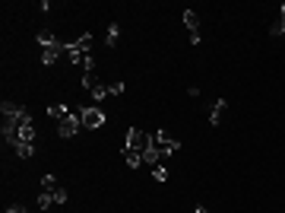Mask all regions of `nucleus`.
Instances as JSON below:
<instances>
[{
	"label": "nucleus",
	"mask_w": 285,
	"mask_h": 213,
	"mask_svg": "<svg viewBox=\"0 0 285 213\" xmlns=\"http://www.w3.org/2000/svg\"><path fill=\"white\" fill-rule=\"evenodd\" d=\"M89 45H92V35H79L76 42L64 45V48H67V57H70L76 67H83V70H95V57L89 54Z\"/></svg>",
	"instance_id": "1"
},
{
	"label": "nucleus",
	"mask_w": 285,
	"mask_h": 213,
	"mask_svg": "<svg viewBox=\"0 0 285 213\" xmlns=\"http://www.w3.org/2000/svg\"><path fill=\"white\" fill-rule=\"evenodd\" d=\"M124 146H130V150H137V153H146L149 146H152V134H146V131H140V128H130Z\"/></svg>",
	"instance_id": "2"
},
{
	"label": "nucleus",
	"mask_w": 285,
	"mask_h": 213,
	"mask_svg": "<svg viewBox=\"0 0 285 213\" xmlns=\"http://www.w3.org/2000/svg\"><path fill=\"white\" fill-rule=\"evenodd\" d=\"M152 150L159 153V156H171V153H178V150H181V143H178V140H171L165 131H159V134H152Z\"/></svg>",
	"instance_id": "3"
},
{
	"label": "nucleus",
	"mask_w": 285,
	"mask_h": 213,
	"mask_svg": "<svg viewBox=\"0 0 285 213\" xmlns=\"http://www.w3.org/2000/svg\"><path fill=\"white\" fill-rule=\"evenodd\" d=\"M79 128H83V121H79V111H73V115H67L64 121H57V137H64V140H70V137L79 134Z\"/></svg>",
	"instance_id": "4"
},
{
	"label": "nucleus",
	"mask_w": 285,
	"mask_h": 213,
	"mask_svg": "<svg viewBox=\"0 0 285 213\" xmlns=\"http://www.w3.org/2000/svg\"><path fill=\"white\" fill-rule=\"evenodd\" d=\"M79 121H83L86 131H95V128H101V124H105V111L95 108V105H89V108H79Z\"/></svg>",
	"instance_id": "5"
},
{
	"label": "nucleus",
	"mask_w": 285,
	"mask_h": 213,
	"mask_svg": "<svg viewBox=\"0 0 285 213\" xmlns=\"http://www.w3.org/2000/svg\"><path fill=\"white\" fill-rule=\"evenodd\" d=\"M67 54V48L60 42H51V45H42V64L45 67H51V64H57V57Z\"/></svg>",
	"instance_id": "6"
},
{
	"label": "nucleus",
	"mask_w": 285,
	"mask_h": 213,
	"mask_svg": "<svg viewBox=\"0 0 285 213\" xmlns=\"http://www.w3.org/2000/svg\"><path fill=\"white\" fill-rule=\"evenodd\" d=\"M184 26H187V32H190V42H193V45H200L203 32H200V16H196L193 10H184Z\"/></svg>",
	"instance_id": "7"
},
{
	"label": "nucleus",
	"mask_w": 285,
	"mask_h": 213,
	"mask_svg": "<svg viewBox=\"0 0 285 213\" xmlns=\"http://www.w3.org/2000/svg\"><path fill=\"white\" fill-rule=\"evenodd\" d=\"M19 140L35 143V124H32V115H29V111L19 118ZM19 140H16V143H19Z\"/></svg>",
	"instance_id": "8"
},
{
	"label": "nucleus",
	"mask_w": 285,
	"mask_h": 213,
	"mask_svg": "<svg viewBox=\"0 0 285 213\" xmlns=\"http://www.w3.org/2000/svg\"><path fill=\"white\" fill-rule=\"evenodd\" d=\"M0 111H3V118H10V121H19V118L25 115V108H23V105H16V102H3V105H0Z\"/></svg>",
	"instance_id": "9"
},
{
	"label": "nucleus",
	"mask_w": 285,
	"mask_h": 213,
	"mask_svg": "<svg viewBox=\"0 0 285 213\" xmlns=\"http://www.w3.org/2000/svg\"><path fill=\"white\" fill-rule=\"evenodd\" d=\"M225 108H228L225 99H215V102H213V108H209V124H213V128L222 121V111H225Z\"/></svg>",
	"instance_id": "10"
},
{
	"label": "nucleus",
	"mask_w": 285,
	"mask_h": 213,
	"mask_svg": "<svg viewBox=\"0 0 285 213\" xmlns=\"http://www.w3.org/2000/svg\"><path fill=\"white\" fill-rule=\"evenodd\" d=\"M13 153H16L19 159H32V156H35V143H25V140H19V143H13Z\"/></svg>",
	"instance_id": "11"
},
{
	"label": "nucleus",
	"mask_w": 285,
	"mask_h": 213,
	"mask_svg": "<svg viewBox=\"0 0 285 213\" xmlns=\"http://www.w3.org/2000/svg\"><path fill=\"white\" fill-rule=\"evenodd\" d=\"M120 156H124V162L130 165V169H140V165H142V153L130 150V146H124V153H120Z\"/></svg>",
	"instance_id": "12"
},
{
	"label": "nucleus",
	"mask_w": 285,
	"mask_h": 213,
	"mask_svg": "<svg viewBox=\"0 0 285 213\" xmlns=\"http://www.w3.org/2000/svg\"><path fill=\"white\" fill-rule=\"evenodd\" d=\"M67 115H73L67 105H60V102H57V105H48V118H51V121H64Z\"/></svg>",
	"instance_id": "13"
},
{
	"label": "nucleus",
	"mask_w": 285,
	"mask_h": 213,
	"mask_svg": "<svg viewBox=\"0 0 285 213\" xmlns=\"http://www.w3.org/2000/svg\"><path fill=\"white\" fill-rule=\"evenodd\" d=\"M118 38H120V26H118V23H111V26H108V35H105L108 48H114V45H118Z\"/></svg>",
	"instance_id": "14"
},
{
	"label": "nucleus",
	"mask_w": 285,
	"mask_h": 213,
	"mask_svg": "<svg viewBox=\"0 0 285 213\" xmlns=\"http://www.w3.org/2000/svg\"><path fill=\"white\" fill-rule=\"evenodd\" d=\"M83 86H86L89 92L95 89V86H101V83H98V77H95V70H83Z\"/></svg>",
	"instance_id": "15"
},
{
	"label": "nucleus",
	"mask_w": 285,
	"mask_h": 213,
	"mask_svg": "<svg viewBox=\"0 0 285 213\" xmlns=\"http://www.w3.org/2000/svg\"><path fill=\"white\" fill-rule=\"evenodd\" d=\"M54 204V194L51 191H42V194H38V210H48Z\"/></svg>",
	"instance_id": "16"
},
{
	"label": "nucleus",
	"mask_w": 285,
	"mask_h": 213,
	"mask_svg": "<svg viewBox=\"0 0 285 213\" xmlns=\"http://www.w3.org/2000/svg\"><path fill=\"white\" fill-rule=\"evenodd\" d=\"M57 188H60V185H57V178H54V175H45L42 178V191H51V194H54Z\"/></svg>",
	"instance_id": "17"
},
{
	"label": "nucleus",
	"mask_w": 285,
	"mask_h": 213,
	"mask_svg": "<svg viewBox=\"0 0 285 213\" xmlns=\"http://www.w3.org/2000/svg\"><path fill=\"white\" fill-rule=\"evenodd\" d=\"M124 89H127V83H120V80H118V83L108 86V96H124Z\"/></svg>",
	"instance_id": "18"
},
{
	"label": "nucleus",
	"mask_w": 285,
	"mask_h": 213,
	"mask_svg": "<svg viewBox=\"0 0 285 213\" xmlns=\"http://www.w3.org/2000/svg\"><path fill=\"white\" fill-rule=\"evenodd\" d=\"M152 178H155V182H168V169H165V165H155V169H152Z\"/></svg>",
	"instance_id": "19"
},
{
	"label": "nucleus",
	"mask_w": 285,
	"mask_h": 213,
	"mask_svg": "<svg viewBox=\"0 0 285 213\" xmlns=\"http://www.w3.org/2000/svg\"><path fill=\"white\" fill-rule=\"evenodd\" d=\"M92 99H95V102L108 99V86H95V89H92Z\"/></svg>",
	"instance_id": "20"
},
{
	"label": "nucleus",
	"mask_w": 285,
	"mask_h": 213,
	"mask_svg": "<svg viewBox=\"0 0 285 213\" xmlns=\"http://www.w3.org/2000/svg\"><path fill=\"white\" fill-rule=\"evenodd\" d=\"M54 204H67V191H64V188L54 191Z\"/></svg>",
	"instance_id": "21"
},
{
	"label": "nucleus",
	"mask_w": 285,
	"mask_h": 213,
	"mask_svg": "<svg viewBox=\"0 0 285 213\" xmlns=\"http://www.w3.org/2000/svg\"><path fill=\"white\" fill-rule=\"evenodd\" d=\"M282 32H285V23L279 19V23H273V29H269V35H282Z\"/></svg>",
	"instance_id": "22"
},
{
	"label": "nucleus",
	"mask_w": 285,
	"mask_h": 213,
	"mask_svg": "<svg viewBox=\"0 0 285 213\" xmlns=\"http://www.w3.org/2000/svg\"><path fill=\"white\" fill-rule=\"evenodd\" d=\"M38 42H42V45H51V42H57V38H54L51 32H42V35H38Z\"/></svg>",
	"instance_id": "23"
},
{
	"label": "nucleus",
	"mask_w": 285,
	"mask_h": 213,
	"mask_svg": "<svg viewBox=\"0 0 285 213\" xmlns=\"http://www.w3.org/2000/svg\"><path fill=\"white\" fill-rule=\"evenodd\" d=\"M6 213H29V210H25L23 204H10V207H6Z\"/></svg>",
	"instance_id": "24"
},
{
	"label": "nucleus",
	"mask_w": 285,
	"mask_h": 213,
	"mask_svg": "<svg viewBox=\"0 0 285 213\" xmlns=\"http://www.w3.org/2000/svg\"><path fill=\"white\" fill-rule=\"evenodd\" d=\"M279 19H282V23H285V3L279 6Z\"/></svg>",
	"instance_id": "25"
},
{
	"label": "nucleus",
	"mask_w": 285,
	"mask_h": 213,
	"mask_svg": "<svg viewBox=\"0 0 285 213\" xmlns=\"http://www.w3.org/2000/svg\"><path fill=\"white\" fill-rule=\"evenodd\" d=\"M193 213H209V210H206V207H203V204H200V207H196Z\"/></svg>",
	"instance_id": "26"
},
{
	"label": "nucleus",
	"mask_w": 285,
	"mask_h": 213,
	"mask_svg": "<svg viewBox=\"0 0 285 213\" xmlns=\"http://www.w3.org/2000/svg\"><path fill=\"white\" fill-rule=\"evenodd\" d=\"M282 35H285V32H282Z\"/></svg>",
	"instance_id": "27"
}]
</instances>
